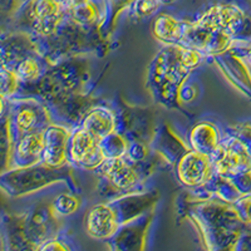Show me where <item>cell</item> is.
<instances>
[{
	"instance_id": "8992f818",
	"label": "cell",
	"mask_w": 251,
	"mask_h": 251,
	"mask_svg": "<svg viewBox=\"0 0 251 251\" xmlns=\"http://www.w3.org/2000/svg\"><path fill=\"white\" fill-rule=\"evenodd\" d=\"M66 12L60 0H34L30 15L33 29L43 37H50L58 30Z\"/></svg>"
},
{
	"instance_id": "ac0fdd59",
	"label": "cell",
	"mask_w": 251,
	"mask_h": 251,
	"mask_svg": "<svg viewBox=\"0 0 251 251\" xmlns=\"http://www.w3.org/2000/svg\"><path fill=\"white\" fill-rule=\"evenodd\" d=\"M13 71L15 72L20 80L24 82H34L42 75V66L39 60L34 57H26L19 60Z\"/></svg>"
},
{
	"instance_id": "d6986e66",
	"label": "cell",
	"mask_w": 251,
	"mask_h": 251,
	"mask_svg": "<svg viewBox=\"0 0 251 251\" xmlns=\"http://www.w3.org/2000/svg\"><path fill=\"white\" fill-rule=\"evenodd\" d=\"M79 199L71 194H62L57 196L51 202V208L57 217H67L75 214L79 207Z\"/></svg>"
},
{
	"instance_id": "4316f807",
	"label": "cell",
	"mask_w": 251,
	"mask_h": 251,
	"mask_svg": "<svg viewBox=\"0 0 251 251\" xmlns=\"http://www.w3.org/2000/svg\"><path fill=\"white\" fill-rule=\"evenodd\" d=\"M249 223H251V208H250V214H249Z\"/></svg>"
},
{
	"instance_id": "8fae6325",
	"label": "cell",
	"mask_w": 251,
	"mask_h": 251,
	"mask_svg": "<svg viewBox=\"0 0 251 251\" xmlns=\"http://www.w3.org/2000/svg\"><path fill=\"white\" fill-rule=\"evenodd\" d=\"M44 131L29 133L17 141L9 165L12 169H25L43 163Z\"/></svg>"
},
{
	"instance_id": "9c48e42d",
	"label": "cell",
	"mask_w": 251,
	"mask_h": 251,
	"mask_svg": "<svg viewBox=\"0 0 251 251\" xmlns=\"http://www.w3.org/2000/svg\"><path fill=\"white\" fill-rule=\"evenodd\" d=\"M121 224L111 203H98L86 217L87 234L96 240H109L120 230Z\"/></svg>"
},
{
	"instance_id": "ffe728a7",
	"label": "cell",
	"mask_w": 251,
	"mask_h": 251,
	"mask_svg": "<svg viewBox=\"0 0 251 251\" xmlns=\"http://www.w3.org/2000/svg\"><path fill=\"white\" fill-rule=\"evenodd\" d=\"M22 80L19 79L18 75L13 69H6V67H3L1 69V97H10L15 92L18 91L19 83Z\"/></svg>"
},
{
	"instance_id": "6da1fadb",
	"label": "cell",
	"mask_w": 251,
	"mask_h": 251,
	"mask_svg": "<svg viewBox=\"0 0 251 251\" xmlns=\"http://www.w3.org/2000/svg\"><path fill=\"white\" fill-rule=\"evenodd\" d=\"M66 177H68V172L64 167H51L46 163H39L31 167L10 169L4 172L1 185L9 195L19 196L37 191Z\"/></svg>"
},
{
	"instance_id": "7a4b0ae2",
	"label": "cell",
	"mask_w": 251,
	"mask_h": 251,
	"mask_svg": "<svg viewBox=\"0 0 251 251\" xmlns=\"http://www.w3.org/2000/svg\"><path fill=\"white\" fill-rule=\"evenodd\" d=\"M215 175L235 177L251 172V154L236 136L221 141L219 149L211 156Z\"/></svg>"
},
{
	"instance_id": "5b68a950",
	"label": "cell",
	"mask_w": 251,
	"mask_h": 251,
	"mask_svg": "<svg viewBox=\"0 0 251 251\" xmlns=\"http://www.w3.org/2000/svg\"><path fill=\"white\" fill-rule=\"evenodd\" d=\"M205 14L219 28L227 31L232 37L250 34L251 19L236 4H217L206 10Z\"/></svg>"
},
{
	"instance_id": "7c38bea8",
	"label": "cell",
	"mask_w": 251,
	"mask_h": 251,
	"mask_svg": "<svg viewBox=\"0 0 251 251\" xmlns=\"http://www.w3.org/2000/svg\"><path fill=\"white\" fill-rule=\"evenodd\" d=\"M44 112L37 104L23 103L15 108L13 117H10V129L12 134H15L18 140L29 133L40 132L38 129L39 123H42V116Z\"/></svg>"
},
{
	"instance_id": "3957f363",
	"label": "cell",
	"mask_w": 251,
	"mask_h": 251,
	"mask_svg": "<svg viewBox=\"0 0 251 251\" xmlns=\"http://www.w3.org/2000/svg\"><path fill=\"white\" fill-rule=\"evenodd\" d=\"M68 156L69 163L88 171H97L106 161L100 149V141L94 138L82 127L72 133Z\"/></svg>"
},
{
	"instance_id": "4fadbf2b",
	"label": "cell",
	"mask_w": 251,
	"mask_h": 251,
	"mask_svg": "<svg viewBox=\"0 0 251 251\" xmlns=\"http://www.w3.org/2000/svg\"><path fill=\"white\" fill-rule=\"evenodd\" d=\"M116 126L113 112L107 107H96L91 109L82 121V128L98 141L104 140L116 132Z\"/></svg>"
},
{
	"instance_id": "d4e9b609",
	"label": "cell",
	"mask_w": 251,
	"mask_h": 251,
	"mask_svg": "<svg viewBox=\"0 0 251 251\" xmlns=\"http://www.w3.org/2000/svg\"><path fill=\"white\" fill-rule=\"evenodd\" d=\"M246 58H248V60L250 62V64H251V42L249 43L248 48H246Z\"/></svg>"
},
{
	"instance_id": "30bf717a",
	"label": "cell",
	"mask_w": 251,
	"mask_h": 251,
	"mask_svg": "<svg viewBox=\"0 0 251 251\" xmlns=\"http://www.w3.org/2000/svg\"><path fill=\"white\" fill-rule=\"evenodd\" d=\"M151 214L121 226L111 241V251H143L146 246V235L149 230Z\"/></svg>"
},
{
	"instance_id": "e0dca14e",
	"label": "cell",
	"mask_w": 251,
	"mask_h": 251,
	"mask_svg": "<svg viewBox=\"0 0 251 251\" xmlns=\"http://www.w3.org/2000/svg\"><path fill=\"white\" fill-rule=\"evenodd\" d=\"M128 141L126 140L123 136H121L120 133H116V132H113L112 134H109L108 137L100 141V149H102L106 160L125 157L128 152Z\"/></svg>"
},
{
	"instance_id": "52a82bcc",
	"label": "cell",
	"mask_w": 251,
	"mask_h": 251,
	"mask_svg": "<svg viewBox=\"0 0 251 251\" xmlns=\"http://www.w3.org/2000/svg\"><path fill=\"white\" fill-rule=\"evenodd\" d=\"M71 131L66 127L49 125L44 128L43 163L51 167H66L69 162Z\"/></svg>"
},
{
	"instance_id": "5bb4252c",
	"label": "cell",
	"mask_w": 251,
	"mask_h": 251,
	"mask_svg": "<svg viewBox=\"0 0 251 251\" xmlns=\"http://www.w3.org/2000/svg\"><path fill=\"white\" fill-rule=\"evenodd\" d=\"M190 143L192 150L211 157L221 143L219 129L207 121L199 122L190 132Z\"/></svg>"
},
{
	"instance_id": "7402d4cb",
	"label": "cell",
	"mask_w": 251,
	"mask_h": 251,
	"mask_svg": "<svg viewBox=\"0 0 251 251\" xmlns=\"http://www.w3.org/2000/svg\"><path fill=\"white\" fill-rule=\"evenodd\" d=\"M149 154V150H147V146L143 145L141 142H134L129 143L128 152L126 154V157L128 158L131 162H140L143 158H146Z\"/></svg>"
},
{
	"instance_id": "9a60e30c",
	"label": "cell",
	"mask_w": 251,
	"mask_h": 251,
	"mask_svg": "<svg viewBox=\"0 0 251 251\" xmlns=\"http://www.w3.org/2000/svg\"><path fill=\"white\" fill-rule=\"evenodd\" d=\"M186 22L176 19L169 14H161L153 23V35L161 43L167 46H180L183 42Z\"/></svg>"
},
{
	"instance_id": "44dd1931",
	"label": "cell",
	"mask_w": 251,
	"mask_h": 251,
	"mask_svg": "<svg viewBox=\"0 0 251 251\" xmlns=\"http://www.w3.org/2000/svg\"><path fill=\"white\" fill-rule=\"evenodd\" d=\"M162 5L160 0H134L133 13L138 18H147L153 15Z\"/></svg>"
},
{
	"instance_id": "484cf974",
	"label": "cell",
	"mask_w": 251,
	"mask_h": 251,
	"mask_svg": "<svg viewBox=\"0 0 251 251\" xmlns=\"http://www.w3.org/2000/svg\"><path fill=\"white\" fill-rule=\"evenodd\" d=\"M162 5H171V4L176 3L177 0H160Z\"/></svg>"
},
{
	"instance_id": "603a6c76",
	"label": "cell",
	"mask_w": 251,
	"mask_h": 251,
	"mask_svg": "<svg viewBox=\"0 0 251 251\" xmlns=\"http://www.w3.org/2000/svg\"><path fill=\"white\" fill-rule=\"evenodd\" d=\"M38 251H72V249L68 244L62 241V240L57 239V237H51V239L44 241L39 246Z\"/></svg>"
},
{
	"instance_id": "2e32d148",
	"label": "cell",
	"mask_w": 251,
	"mask_h": 251,
	"mask_svg": "<svg viewBox=\"0 0 251 251\" xmlns=\"http://www.w3.org/2000/svg\"><path fill=\"white\" fill-rule=\"evenodd\" d=\"M66 12H68L71 19L80 26L94 25L100 18L97 5L92 3L91 0H86V1L66 8Z\"/></svg>"
},
{
	"instance_id": "ba28073f",
	"label": "cell",
	"mask_w": 251,
	"mask_h": 251,
	"mask_svg": "<svg viewBox=\"0 0 251 251\" xmlns=\"http://www.w3.org/2000/svg\"><path fill=\"white\" fill-rule=\"evenodd\" d=\"M97 171L109 186L121 192L129 191L140 181V174L126 156L106 160Z\"/></svg>"
},
{
	"instance_id": "277c9868",
	"label": "cell",
	"mask_w": 251,
	"mask_h": 251,
	"mask_svg": "<svg viewBox=\"0 0 251 251\" xmlns=\"http://www.w3.org/2000/svg\"><path fill=\"white\" fill-rule=\"evenodd\" d=\"M177 177L186 187H202L212 180L215 174L211 157L195 150H187L177 161Z\"/></svg>"
},
{
	"instance_id": "cb8c5ba5",
	"label": "cell",
	"mask_w": 251,
	"mask_h": 251,
	"mask_svg": "<svg viewBox=\"0 0 251 251\" xmlns=\"http://www.w3.org/2000/svg\"><path fill=\"white\" fill-rule=\"evenodd\" d=\"M235 136L239 138L240 142L245 146V149L251 154V126H241V127H239Z\"/></svg>"
}]
</instances>
